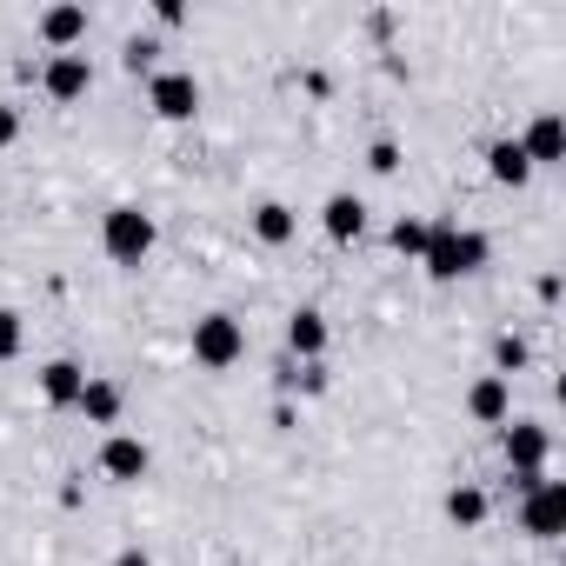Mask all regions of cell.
Here are the masks:
<instances>
[{"instance_id":"6da1fadb","label":"cell","mask_w":566,"mask_h":566,"mask_svg":"<svg viewBox=\"0 0 566 566\" xmlns=\"http://www.w3.org/2000/svg\"><path fill=\"white\" fill-rule=\"evenodd\" d=\"M420 260H427V273H433V280H460V273L486 266V233H473V227H453V220H433V227H427V247H420Z\"/></svg>"},{"instance_id":"7a4b0ae2","label":"cell","mask_w":566,"mask_h":566,"mask_svg":"<svg viewBox=\"0 0 566 566\" xmlns=\"http://www.w3.org/2000/svg\"><path fill=\"white\" fill-rule=\"evenodd\" d=\"M240 354H247V327H240L233 314H207V321H193V360H200L207 374H227Z\"/></svg>"},{"instance_id":"3957f363","label":"cell","mask_w":566,"mask_h":566,"mask_svg":"<svg viewBox=\"0 0 566 566\" xmlns=\"http://www.w3.org/2000/svg\"><path fill=\"white\" fill-rule=\"evenodd\" d=\"M101 247H107L120 266H140V260L154 253V213H140V207H114L107 227H101Z\"/></svg>"},{"instance_id":"277c9868","label":"cell","mask_w":566,"mask_h":566,"mask_svg":"<svg viewBox=\"0 0 566 566\" xmlns=\"http://www.w3.org/2000/svg\"><path fill=\"white\" fill-rule=\"evenodd\" d=\"M520 520H526L533 539H559V526H566V486H559V480H533Z\"/></svg>"},{"instance_id":"5b68a950","label":"cell","mask_w":566,"mask_h":566,"mask_svg":"<svg viewBox=\"0 0 566 566\" xmlns=\"http://www.w3.org/2000/svg\"><path fill=\"white\" fill-rule=\"evenodd\" d=\"M147 101H154L160 120H193V107H200V81H193L187 67H167V74H154Z\"/></svg>"},{"instance_id":"8992f818","label":"cell","mask_w":566,"mask_h":566,"mask_svg":"<svg viewBox=\"0 0 566 566\" xmlns=\"http://www.w3.org/2000/svg\"><path fill=\"white\" fill-rule=\"evenodd\" d=\"M147 467H154L147 440H134V433H107V447H101V473H107V480L134 486V480H147Z\"/></svg>"},{"instance_id":"52a82bcc","label":"cell","mask_w":566,"mask_h":566,"mask_svg":"<svg viewBox=\"0 0 566 566\" xmlns=\"http://www.w3.org/2000/svg\"><path fill=\"white\" fill-rule=\"evenodd\" d=\"M546 453H553L546 427H533V420H513V427H506V460H513V473H520V480H539Z\"/></svg>"},{"instance_id":"ba28073f","label":"cell","mask_w":566,"mask_h":566,"mask_svg":"<svg viewBox=\"0 0 566 566\" xmlns=\"http://www.w3.org/2000/svg\"><path fill=\"white\" fill-rule=\"evenodd\" d=\"M41 87H48V101H81L87 87H94V67H87V54H54L48 61V74H41Z\"/></svg>"},{"instance_id":"9c48e42d","label":"cell","mask_w":566,"mask_h":566,"mask_svg":"<svg viewBox=\"0 0 566 566\" xmlns=\"http://www.w3.org/2000/svg\"><path fill=\"white\" fill-rule=\"evenodd\" d=\"M520 154H526V167H553V160L566 154V127H559V114H539V120L526 127Z\"/></svg>"},{"instance_id":"30bf717a","label":"cell","mask_w":566,"mask_h":566,"mask_svg":"<svg viewBox=\"0 0 566 566\" xmlns=\"http://www.w3.org/2000/svg\"><path fill=\"white\" fill-rule=\"evenodd\" d=\"M321 227H327V240H360V227H367V200H360V193H327Z\"/></svg>"},{"instance_id":"8fae6325","label":"cell","mask_w":566,"mask_h":566,"mask_svg":"<svg viewBox=\"0 0 566 566\" xmlns=\"http://www.w3.org/2000/svg\"><path fill=\"white\" fill-rule=\"evenodd\" d=\"M467 413H473V420H486V427H500V420L513 413V380H500V374L473 380V394H467Z\"/></svg>"},{"instance_id":"7c38bea8","label":"cell","mask_w":566,"mask_h":566,"mask_svg":"<svg viewBox=\"0 0 566 566\" xmlns=\"http://www.w3.org/2000/svg\"><path fill=\"white\" fill-rule=\"evenodd\" d=\"M287 347H294V360H321V354H327V314L301 307V314L287 321Z\"/></svg>"},{"instance_id":"4fadbf2b","label":"cell","mask_w":566,"mask_h":566,"mask_svg":"<svg viewBox=\"0 0 566 566\" xmlns=\"http://www.w3.org/2000/svg\"><path fill=\"white\" fill-rule=\"evenodd\" d=\"M81 34H87V8H48V14H41V41H48V48L74 54Z\"/></svg>"},{"instance_id":"5bb4252c","label":"cell","mask_w":566,"mask_h":566,"mask_svg":"<svg viewBox=\"0 0 566 566\" xmlns=\"http://www.w3.org/2000/svg\"><path fill=\"white\" fill-rule=\"evenodd\" d=\"M81 387H87V374H81L74 360H48V367H41V394H48V407H74Z\"/></svg>"},{"instance_id":"9a60e30c","label":"cell","mask_w":566,"mask_h":566,"mask_svg":"<svg viewBox=\"0 0 566 566\" xmlns=\"http://www.w3.org/2000/svg\"><path fill=\"white\" fill-rule=\"evenodd\" d=\"M74 407H81V413H87L94 427H114V420H120V407H127V394H120L114 380H87Z\"/></svg>"},{"instance_id":"2e32d148","label":"cell","mask_w":566,"mask_h":566,"mask_svg":"<svg viewBox=\"0 0 566 566\" xmlns=\"http://www.w3.org/2000/svg\"><path fill=\"white\" fill-rule=\"evenodd\" d=\"M486 174H493L500 187H520V180H526L533 167H526V154H520V140H493V147H486Z\"/></svg>"},{"instance_id":"e0dca14e","label":"cell","mask_w":566,"mask_h":566,"mask_svg":"<svg viewBox=\"0 0 566 566\" xmlns=\"http://www.w3.org/2000/svg\"><path fill=\"white\" fill-rule=\"evenodd\" d=\"M253 233H260L266 247H287V240H294V207H280V200H266V207L253 213Z\"/></svg>"},{"instance_id":"ac0fdd59","label":"cell","mask_w":566,"mask_h":566,"mask_svg":"<svg viewBox=\"0 0 566 566\" xmlns=\"http://www.w3.org/2000/svg\"><path fill=\"white\" fill-rule=\"evenodd\" d=\"M447 520H453V526H480V520H486V493H480V486H453V493H447Z\"/></svg>"},{"instance_id":"d6986e66","label":"cell","mask_w":566,"mask_h":566,"mask_svg":"<svg viewBox=\"0 0 566 566\" xmlns=\"http://www.w3.org/2000/svg\"><path fill=\"white\" fill-rule=\"evenodd\" d=\"M520 367H526V340H520V334H500V340H493V374L513 380Z\"/></svg>"},{"instance_id":"ffe728a7","label":"cell","mask_w":566,"mask_h":566,"mask_svg":"<svg viewBox=\"0 0 566 566\" xmlns=\"http://www.w3.org/2000/svg\"><path fill=\"white\" fill-rule=\"evenodd\" d=\"M21 340H28L21 314H14V307H0V360H14V354H21Z\"/></svg>"},{"instance_id":"44dd1931","label":"cell","mask_w":566,"mask_h":566,"mask_svg":"<svg viewBox=\"0 0 566 566\" xmlns=\"http://www.w3.org/2000/svg\"><path fill=\"white\" fill-rule=\"evenodd\" d=\"M394 247H400V253H420V247H427V220H413V213L394 220Z\"/></svg>"},{"instance_id":"7402d4cb","label":"cell","mask_w":566,"mask_h":566,"mask_svg":"<svg viewBox=\"0 0 566 566\" xmlns=\"http://www.w3.org/2000/svg\"><path fill=\"white\" fill-rule=\"evenodd\" d=\"M367 167H374V174H394V167H400V147H394V140H374Z\"/></svg>"},{"instance_id":"603a6c76","label":"cell","mask_w":566,"mask_h":566,"mask_svg":"<svg viewBox=\"0 0 566 566\" xmlns=\"http://www.w3.org/2000/svg\"><path fill=\"white\" fill-rule=\"evenodd\" d=\"M14 134H21V114H14L8 101H0V147H14Z\"/></svg>"},{"instance_id":"cb8c5ba5","label":"cell","mask_w":566,"mask_h":566,"mask_svg":"<svg viewBox=\"0 0 566 566\" xmlns=\"http://www.w3.org/2000/svg\"><path fill=\"white\" fill-rule=\"evenodd\" d=\"M127 67H134V74L154 67V41H127Z\"/></svg>"},{"instance_id":"d4e9b609","label":"cell","mask_w":566,"mask_h":566,"mask_svg":"<svg viewBox=\"0 0 566 566\" xmlns=\"http://www.w3.org/2000/svg\"><path fill=\"white\" fill-rule=\"evenodd\" d=\"M114 566H154V559H147L140 546H120V553H114Z\"/></svg>"}]
</instances>
